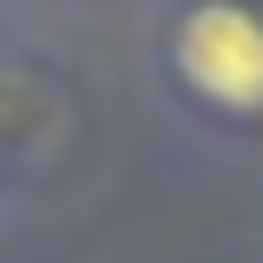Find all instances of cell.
Returning <instances> with one entry per match:
<instances>
[{
    "label": "cell",
    "instance_id": "6da1fadb",
    "mask_svg": "<svg viewBox=\"0 0 263 263\" xmlns=\"http://www.w3.org/2000/svg\"><path fill=\"white\" fill-rule=\"evenodd\" d=\"M181 82L222 115H263V16L238 0H197L173 25Z\"/></svg>",
    "mask_w": 263,
    "mask_h": 263
}]
</instances>
